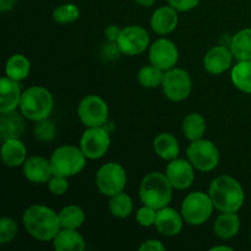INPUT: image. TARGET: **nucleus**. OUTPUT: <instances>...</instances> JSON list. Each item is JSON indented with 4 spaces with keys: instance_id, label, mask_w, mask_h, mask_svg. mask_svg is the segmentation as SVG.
<instances>
[{
    "instance_id": "f257e3e1",
    "label": "nucleus",
    "mask_w": 251,
    "mask_h": 251,
    "mask_svg": "<svg viewBox=\"0 0 251 251\" xmlns=\"http://www.w3.org/2000/svg\"><path fill=\"white\" fill-rule=\"evenodd\" d=\"M25 230L38 242H51L61 229L59 213L44 205H32L22 215Z\"/></svg>"
},
{
    "instance_id": "f03ea898",
    "label": "nucleus",
    "mask_w": 251,
    "mask_h": 251,
    "mask_svg": "<svg viewBox=\"0 0 251 251\" xmlns=\"http://www.w3.org/2000/svg\"><path fill=\"white\" fill-rule=\"evenodd\" d=\"M208 195L220 212H238L245 202L242 184L230 176H216L208 186Z\"/></svg>"
},
{
    "instance_id": "7ed1b4c3",
    "label": "nucleus",
    "mask_w": 251,
    "mask_h": 251,
    "mask_svg": "<svg viewBox=\"0 0 251 251\" xmlns=\"http://www.w3.org/2000/svg\"><path fill=\"white\" fill-rule=\"evenodd\" d=\"M173 190L174 188L167 178L166 173L151 172L146 174L140 183V201L142 205L159 210L169 206L173 199Z\"/></svg>"
},
{
    "instance_id": "20e7f679",
    "label": "nucleus",
    "mask_w": 251,
    "mask_h": 251,
    "mask_svg": "<svg viewBox=\"0 0 251 251\" xmlns=\"http://www.w3.org/2000/svg\"><path fill=\"white\" fill-rule=\"evenodd\" d=\"M54 109V97L48 88L43 86H31L22 93L20 112L29 122L50 118Z\"/></svg>"
},
{
    "instance_id": "39448f33",
    "label": "nucleus",
    "mask_w": 251,
    "mask_h": 251,
    "mask_svg": "<svg viewBox=\"0 0 251 251\" xmlns=\"http://www.w3.org/2000/svg\"><path fill=\"white\" fill-rule=\"evenodd\" d=\"M49 159L55 176L71 178L80 174L85 169L88 158L80 146L61 145L54 150Z\"/></svg>"
},
{
    "instance_id": "423d86ee",
    "label": "nucleus",
    "mask_w": 251,
    "mask_h": 251,
    "mask_svg": "<svg viewBox=\"0 0 251 251\" xmlns=\"http://www.w3.org/2000/svg\"><path fill=\"white\" fill-rule=\"evenodd\" d=\"M213 206L208 193L203 191H193L188 194L180 206V213L186 225L199 227L207 222L212 216Z\"/></svg>"
},
{
    "instance_id": "0eeeda50",
    "label": "nucleus",
    "mask_w": 251,
    "mask_h": 251,
    "mask_svg": "<svg viewBox=\"0 0 251 251\" xmlns=\"http://www.w3.org/2000/svg\"><path fill=\"white\" fill-rule=\"evenodd\" d=\"M186 158L194 168L202 173L212 172L220 164V151L211 140L200 139L191 141L186 149Z\"/></svg>"
},
{
    "instance_id": "6e6552de",
    "label": "nucleus",
    "mask_w": 251,
    "mask_h": 251,
    "mask_svg": "<svg viewBox=\"0 0 251 251\" xmlns=\"http://www.w3.org/2000/svg\"><path fill=\"white\" fill-rule=\"evenodd\" d=\"M96 186L102 195L110 196L125 190L127 183V174L124 167L117 162H108L103 164L96 173Z\"/></svg>"
},
{
    "instance_id": "1a4fd4ad",
    "label": "nucleus",
    "mask_w": 251,
    "mask_h": 251,
    "mask_svg": "<svg viewBox=\"0 0 251 251\" xmlns=\"http://www.w3.org/2000/svg\"><path fill=\"white\" fill-rule=\"evenodd\" d=\"M161 87L167 100L171 102H181L190 96L193 81L188 71L176 66L164 71Z\"/></svg>"
},
{
    "instance_id": "9d476101",
    "label": "nucleus",
    "mask_w": 251,
    "mask_h": 251,
    "mask_svg": "<svg viewBox=\"0 0 251 251\" xmlns=\"http://www.w3.org/2000/svg\"><path fill=\"white\" fill-rule=\"evenodd\" d=\"M77 115L86 127L104 126L109 117V107L100 96L87 95L78 103Z\"/></svg>"
},
{
    "instance_id": "9b49d317",
    "label": "nucleus",
    "mask_w": 251,
    "mask_h": 251,
    "mask_svg": "<svg viewBox=\"0 0 251 251\" xmlns=\"http://www.w3.org/2000/svg\"><path fill=\"white\" fill-rule=\"evenodd\" d=\"M117 43L122 53L129 56L140 55L151 46L149 32L139 25H130L122 28Z\"/></svg>"
},
{
    "instance_id": "f8f14e48",
    "label": "nucleus",
    "mask_w": 251,
    "mask_h": 251,
    "mask_svg": "<svg viewBox=\"0 0 251 251\" xmlns=\"http://www.w3.org/2000/svg\"><path fill=\"white\" fill-rule=\"evenodd\" d=\"M80 149L88 159H100L110 147V135L104 126L87 127L81 135Z\"/></svg>"
},
{
    "instance_id": "ddd939ff",
    "label": "nucleus",
    "mask_w": 251,
    "mask_h": 251,
    "mask_svg": "<svg viewBox=\"0 0 251 251\" xmlns=\"http://www.w3.org/2000/svg\"><path fill=\"white\" fill-rule=\"evenodd\" d=\"M150 64L163 71L176 68L179 61V49L173 41L168 38H158L149 48Z\"/></svg>"
},
{
    "instance_id": "4468645a",
    "label": "nucleus",
    "mask_w": 251,
    "mask_h": 251,
    "mask_svg": "<svg viewBox=\"0 0 251 251\" xmlns=\"http://www.w3.org/2000/svg\"><path fill=\"white\" fill-rule=\"evenodd\" d=\"M195 171L188 158H176L169 161L166 167V176L172 186L176 190H186L195 180Z\"/></svg>"
},
{
    "instance_id": "2eb2a0df",
    "label": "nucleus",
    "mask_w": 251,
    "mask_h": 251,
    "mask_svg": "<svg viewBox=\"0 0 251 251\" xmlns=\"http://www.w3.org/2000/svg\"><path fill=\"white\" fill-rule=\"evenodd\" d=\"M233 59H234V55L229 47L218 44V46L212 47L203 55L202 65L211 75H221L230 69Z\"/></svg>"
},
{
    "instance_id": "dca6fc26",
    "label": "nucleus",
    "mask_w": 251,
    "mask_h": 251,
    "mask_svg": "<svg viewBox=\"0 0 251 251\" xmlns=\"http://www.w3.org/2000/svg\"><path fill=\"white\" fill-rule=\"evenodd\" d=\"M184 222L185 221H184L180 212L174 210L173 207L166 206V207L157 210L154 228L163 237L172 238L180 234V232L183 230Z\"/></svg>"
},
{
    "instance_id": "f3484780",
    "label": "nucleus",
    "mask_w": 251,
    "mask_h": 251,
    "mask_svg": "<svg viewBox=\"0 0 251 251\" xmlns=\"http://www.w3.org/2000/svg\"><path fill=\"white\" fill-rule=\"evenodd\" d=\"M24 176L33 184H47L54 176L50 159L41 156H32L22 166Z\"/></svg>"
},
{
    "instance_id": "a211bd4d",
    "label": "nucleus",
    "mask_w": 251,
    "mask_h": 251,
    "mask_svg": "<svg viewBox=\"0 0 251 251\" xmlns=\"http://www.w3.org/2000/svg\"><path fill=\"white\" fill-rule=\"evenodd\" d=\"M179 24V15L176 9L168 5V6H161L154 10L152 14L150 25L154 33L159 36H166L172 33L176 29Z\"/></svg>"
},
{
    "instance_id": "6ab92c4d",
    "label": "nucleus",
    "mask_w": 251,
    "mask_h": 251,
    "mask_svg": "<svg viewBox=\"0 0 251 251\" xmlns=\"http://www.w3.org/2000/svg\"><path fill=\"white\" fill-rule=\"evenodd\" d=\"M20 82L4 76L0 80V114L20 109L22 98Z\"/></svg>"
},
{
    "instance_id": "aec40b11",
    "label": "nucleus",
    "mask_w": 251,
    "mask_h": 251,
    "mask_svg": "<svg viewBox=\"0 0 251 251\" xmlns=\"http://www.w3.org/2000/svg\"><path fill=\"white\" fill-rule=\"evenodd\" d=\"M25 119L21 112H14L2 113L0 115V137L1 141L9 139H20L24 135L25 127Z\"/></svg>"
},
{
    "instance_id": "412c9836",
    "label": "nucleus",
    "mask_w": 251,
    "mask_h": 251,
    "mask_svg": "<svg viewBox=\"0 0 251 251\" xmlns=\"http://www.w3.org/2000/svg\"><path fill=\"white\" fill-rule=\"evenodd\" d=\"M27 159V149L20 139H9L2 141L1 161L9 168L24 166Z\"/></svg>"
},
{
    "instance_id": "4be33fe9",
    "label": "nucleus",
    "mask_w": 251,
    "mask_h": 251,
    "mask_svg": "<svg viewBox=\"0 0 251 251\" xmlns=\"http://www.w3.org/2000/svg\"><path fill=\"white\" fill-rule=\"evenodd\" d=\"M51 243L55 251H83L86 249V242L78 229L61 228Z\"/></svg>"
},
{
    "instance_id": "5701e85b",
    "label": "nucleus",
    "mask_w": 251,
    "mask_h": 251,
    "mask_svg": "<svg viewBox=\"0 0 251 251\" xmlns=\"http://www.w3.org/2000/svg\"><path fill=\"white\" fill-rule=\"evenodd\" d=\"M153 151L163 161H173L180 153L178 139L171 132H161L153 139Z\"/></svg>"
},
{
    "instance_id": "b1692460",
    "label": "nucleus",
    "mask_w": 251,
    "mask_h": 251,
    "mask_svg": "<svg viewBox=\"0 0 251 251\" xmlns=\"http://www.w3.org/2000/svg\"><path fill=\"white\" fill-rule=\"evenodd\" d=\"M240 230V218L237 212H221L213 223V233L222 240L234 238Z\"/></svg>"
},
{
    "instance_id": "393cba45",
    "label": "nucleus",
    "mask_w": 251,
    "mask_h": 251,
    "mask_svg": "<svg viewBox=\"0 0 251 251\" xmlns=\"http://www.w3.org/2000/svg\"><path fill=\"white\" fill-rule=\"evenodd\" d=\"M31 73V61L24 54H14L5 64V76L21 82L28 77Z\"/></svg>"
},
{
    "instance_id": "a878e982",
    "label": "nucleus",
    "mask_w": 251,
    "mask_h": 251,
    "mask_svg": "<svg viewBox=\"0 0 251 251\" xmlns=\"http://www.w3.org/2000/svg\"><path fill=\"white\" fill-rule=\"evenodd\" d=\"M206 120L199 113H190L185 115L181 122V131L189 141L202 139L206 132Z\"/></svg>"
},
{
    "instance_id": "bb28decb",
    "label": "nucleus",
    "mask_w": 251,
    "mask_h": 251,
    "mask_svg": "<svg viewBox=\"0 0 251 251\" xmlns=\"http://www.w3.org/2000/svg\"><path fill=\"white\" fill-rule=\"evenodd\" d=\"M238 61L251 60V28H243L232 37L229 46Z\"/></svg>"
},
{
    "instance_id": "cd10ccee",
    "label": "nucleus",
    "mask_w": 251,
    "mask_h": 251,
    "mask_svg": "<svg viewBox=\"0 0 251 251\" xmlns=\"http://www.w3.org/2000/svg\"><path fill=\"white\" fill-rule=\"evenodd\" d=\"M230 80L235 88L251 95V60L238 61L230 71Z\"/></svg>"
},
{
    "instance_id": "c85d7f7f",
    "label": "nucleus",
    "mask_w": 251,
    "mask_h": 251,
    "mask_svg": "<svg viewBox=\"0 0 251 251\" xmlns=\"http://www.w3.org/2000/svg\"><path fill=\"white\" fill-rule=\"evenodd\" d=\"M61 228L80 229L86 221L85 211L77 205H68L59 211Z\"/></svg>"
},
{
    "instance_id": "c756f323",
    "label": "nucleus",
    "mask_w": 251,
    "mask_h": 251,
    "mask_svg": "<svg viewBox=\"0 0 251 251\" xmlns=\"http://www.w3.org/2000/svg\"><path fill=\"white\" fill-rule=\"evenodd\" d=\"M108 207H109L112 216H114L115 218L124 220V218L129 217L134 211V202L126 193L122 191V193L110 196Z\"/></svg>"
},
{
    "instance_id": "7c9ffc66",
    "label": "nucleus",
    "mask_w": 251,
    "mask_h": 251,
    "mask_svg": "<svg viewBox=\"0 0 251 251\" xmlns=\"http://www.w3.org/2000/svg\"><path fill=\"white\" fill-rule=\"evenodd\" d=\"M164 71L157 66L145 65L137 73V81L144 88H157L162 85Z\"/></svg>"
},
{
    "instance_id": "2f4dec72",
    "label": "nucleus",
    "mask_w": 251,
    "mask_h": 251,
    "mask_svg": "<svg viewBox=\"0 0 251 251\" xmlns=\"http://www.w3.org/2000/svg\"><path fill=\"white\" fill-rule=\"evenodd\" d=\"M81 16L80 7L73 2H66L56 6L53 11V20L59 25L74 24Z\"/></svg>"
},
{
    "instance_id": "473e14b6",
    "label": "nucleus",
    "mask_w": 251,
    "mask_h": 251,
    "mask_svg": "<svg viewBox=\"0 0 251 251\" xmlns=\"http://www.w3.org/2000/svg\"><path fill=\"white\" fill-rule=\"evenodd\" d=\"M33 135L36 140L42 142L53 141L56 136V125L50 118L34 123Z\"/></svg>"
},
{
    "instance_id": "72a5a7b5",
    "label": "nucleus",
    "mask_w": 251,
    "mask_h": 251,
    "mask_svg": "<svg viewBox=\"0 0 251 251\" xmlns=\"http://www.w3.org/2000/svg\"><path fill=\"white\" fill-rule=\"evenodd\" d=\"M19 234L17 222L11 217H1L0 220V244H9Z\"/></svg>"
},
{
    "instance_id": "f704fd0d",
    "label": "nucleus",
    "mask_w": 251,
    "mask_h": 251,
    "mask_svg": "<svg viewBox=\"0 0 251 251\" xmlns=\"http://www.w3.org/2000/svg\"><path fill=\"white\" fill-rule=\"evenodd\" d=\"M157 217V210L150 207V206L142 205V207H140L136 212V222L139 223L141 227L149 228L153 226L156 222Z\"/></svg>"
},
{
    "instance_id": "c9c22d12",
    "label": "nucleus",
    "mask_w": 251,
    "mask_h": 251,
    "mask_svg": "<svg viewBox=\"0 0 251 251\" xmlns=\"http://www.w3.org/2000/svg\"><path fill=\"white\" fill-rule=\"evenodd\" d=\"M49 191L55 196H63L68 193L70 184H69V178L61 176H55L54 174L50 180L47 183Z\"/></svg>"
},
{
    "instance_id": "e433bc0d",
    "label": "nucleus",
    "mask_w": 251,
    "mask_h": 251,
    "mask_svg": "<svg viewBox=\"0 0 251 251\" xmlns=\"http://www.w3.org/2000/svg\"><path fill=\"white\" fill-rule=\"evenodd\" d=\"M100 58L104 61H114L117 60L120 56L122 50H120L119 46H118L117 42H109L107 41L100 48Z\"/></svg>"
},
{
    "instance_id": "4c0bfd02",
    "label": "nucleus",
    "mask_w": 251,
    "mask_h": 251,
    "mask_svg": "<svg viewBox=\"0 0 251 251\" xmlns=\"http://www.w3.org/2000/svg\"><path fill=\"white\" fill-rule=\"evenodd\" d=\"M167 1L168 5H171L178 12H188L195 9L201 0H167Z\"/></svg>"
},
{
    "instance_id": "58836bf2",
    "label": "nucleus",
    "mask_w": 251,
    "mask_h": 251,
    "mask_svg": "<svg viewBox=\"0 0 251 251\" xmlns=\"http://www.w3.org/2000/svg\"><path fill=\"white\" fill-rule=\"evenodd\" d=\"M166 245L157 239H147L142 242V244L139 247L140 251H164Z\"/></svg>"
},
{
    "instance_id": "ea45409f",
    "label": "nucleus",
    "mask_w": 251,
    "mask_h": 251,
    "mask_svg": "<svg viewBox=\"0 0 251 251\" xmlns=\"http://www.w3.org/2000/svg\"><path fill=\"white\" fill-rule=\"evenodd\" d=\"M120 32H122V28L118 27L117 25H109V26H107L104 28L105 39L109 42H117Z\"/></svg>"
},
{
    "instance_id": "a19ab883",
    "label": "nucleus",
    "mask_w": 251,
    "mask_h": 251,
    "mask_svg": "<svg viewBox=\"0 0 251 251\" xmlns=\"http://www.w3.org/2000/svg\"><path fill=\"white\" fill-rule=\"evenodd\" d=\"M16 0H0V11L7 12L14 9Z\"/></svg>"
},
{
    "instance_id": "79ce46f5",
    "label": "nucleus",
    "mask_w": 251,
    "mask_h": 251,
    "mask_svg": "<svg viewBox=\"0 0 251 251\" xmlns=\"http://www.w3.org/2000/svg\"><path fill=\"white\" fill-rule=\"evenodd\" d=\"M136 4H139L140 6H145V7H150L152 5H154L156 0H134Z\"/></svg>"
},
{
    "instance_id": "37998d69",
    "label": "nucleus",
    "mask_w": 251,
    "mask_h": 251,
    "mask_svg": "<svg viewBox=\"0 0 251 251\" xmlns=\"http://www.w3.org/2000/svg\"><path fill=\"white\" fill-rule=\"evenodd\" d=\"M220 250H223V251H233V248L230 247H227V245H216V247H212L210 249V251H220Z\"/></svg>"
},
{
    "instance_id": "c03bdc74",
    "label": "nucleus",
    "mask_w": 251,
    "mask_h": 251,
    "mask_svg": "<svg viewBox=\"0 0 251 251\" xmlns=\"http://www.w3.org/2000/svg\"><path fill=\"white\" fill-rule=\"evenodd\" d=\"M250 244H251V233H250Z\"/></svg>"
}]
</instances>
